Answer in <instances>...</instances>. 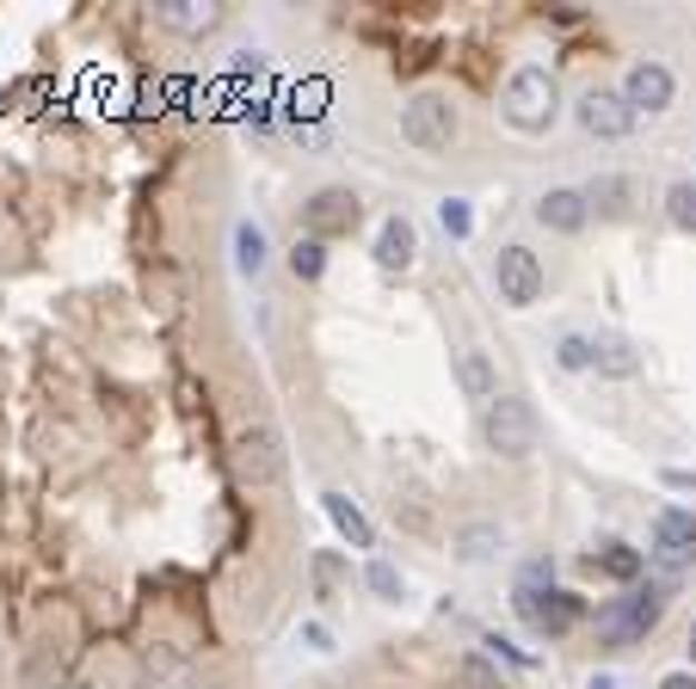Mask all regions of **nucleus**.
I'll use <instances>...</instances> for the list:
<instances>
[{
	"mask_svg": "<svg viewBox=\"0 0 696 689\" xmlns=\"http://www.w3.org/2000/svg\"><path fill=\"white\" fill-rule=\"evenodd\" d=\"M499 548H506V530H499L494 517H469V523L450 530V555L463 560V567H487Z\"/></svg>",
	"mask_w": 696,
	"mask_h": 689,
	"instance_id": "2eb2a0df",
	"label": "nucleus"
},
{
	"mask_svg": "<svg viewBox=\"0 0 696 689\" xmlns=\"http://www.w3.org/2000/svg\"><path fill=\"white\" fill-rule=\"evenodd\" d=\"M574 118H579V130H586L591 142H623V136L635 130L629 99L610 93V87H586V93H579V106H574Z\"/></svg>",
	"mask_w": 696,
	"mask_h": 689,
	"instance_id": "6e6552de",
	"label": "nucleus"
},
{
	"mask_svg": "<svg viewBox=\"0 0 696 689\" xmlns=\"http://www.w3.org/2000/svg\"><path fill=\"white\" fill-rule=\"evenodd\" d=\"M511 610H518L536 635H549V640L567 635V628L586 616L574 591H555V560H530V567L518 572V585H511Z\"/></svg>",
	"mask_w": 696,
	"mask_h": 689,
	"instance_id": "f257e3e1",
	"label": "nucleus"
},
{
	"mask_svg": "<svg viewBox=\"0 0 696 689\" xmlns=\"http://www.w3.org/2000/svg\"><path fill=\"white\" fill-rule=\"evenodd\" d=\"M290 271L302 283H321L327 278V240H315V234L296 240V247H290Z\"/></svg>",
	"mask_w": 696,
	"mask_h": 689,
	"instance_id": "5701e85b",
	"label": "nucleus"
},
{
	"mask_svg": "<svg viewBox=\"0 0 696 689\" xmlns=\"http://www.w3.org/2000/svg\"><path fill=\"white\" fill-rule=\"evenodd\" d=\"M463 677H469L475 689H506V677H499V665L487 659V652H463Z\"/></svg>",
	"mask_w": 696,
	"mask_h": 689,
	"instance_id": "bb28decb",
	"label": "nucleus"
},
{
	"mask_svg": "<svg viewBox=\"0 0 696 689\" xmlns=\"http://www.w3.org/2000/svg\"><path fill=\"white\" fill-rule=\"evenodd\" d=\"M499 111H506V123H511V130L543 136L555 118H561V87H555V74H549L543 62H518V68L506 74Z\"/></svg>",
	"mask_w": 696,
	"mask_h": 689,
	"instance_id": "f03ea898",
	"label": "nucleus"
},
{
	"mask_svg": "<svg viewBox=\"0 0 696 689\" xmlns=\"http://www.w3.org/2000/svg\"><path fill=\"white\" fill-rule=\"evenodd\" d=\"M56 689H93V683H87V677H62Z\"/></svg>",
	"mask_w": 696,
	"mask_h": 689,
	"instance_id": "72a5a7b5",
	"label": "nucleus"
},
{
	"mask_svg": "<svg viewBox=\"0 0 696 689\" xmlns=\"http://www.w3.org/2000/svg\"><path fill=\"white\" fill-rule=\"evenodd\" d=\"M155 26L173 31V38H210L222 26V7H210V0H161L155 7Z\"/></svg>",
	"mask_w": 696,
	"mask_h": 689,
	"instance_id": "4468645a",
	"label": "nucleus"
},
{
	"mask_svg": "<svg viewBox=\"0 0 696 689\" xmlns=\"http://www.w3.org/2000/svg\"><path fill=\"white\" fill-rule=\"evenodd\" d=\"M438 222H444V234H456V240H469L475 216H469V203H463V198H444V203H438Z\"/></svg>",
	"mask_w": 696,
	"mask_h": 689,
	"instance_id": "cd10ccee",
	"label": "nucleus"
},
{
	"mask_svg": "<svg viewBox=\"0 0 696 689\" xmlns=\"http://www.w3.org/2000/svg\"><path fill=\"white\" fill-rule=\"evenodd\" d=\"M666 216H672V228L696 234V179H678V186L666 191Z\"/></svg>",
	"mask_w": 696,
	"mask_h": 689,
	"instance_id": "393cba45",
	"label": "nucleus"
},
{
	"mask_svg": "<svg viewBox=\"0 0 696 689\" xmlns=\"http://www.w3.org/2000/svg\"><path fill=\"white\" fill-rule=\"evenodd\" d=\"M586 567L604 572V579H616V585H635L647 572V555H642V548H629V542H598L586 555Z\"/></svg>",
	"mask_w": 696,
	"mask_h": 689,
	"instance_id": "6ab92c4d",
	"label": "nucleus"
},
{
	"mask_svg": "<svg viewBox=\"0 0 696 689\" xmlns=\"http://www.w3.org/2000/svg\"><path fill=\"white\" fill-rule=\"evenodd\" d=\"M586 203H591V216L623 222V216L635 210V179H623V172H598V179L586 186Z\"/></svg>",
	"mask_w": 696,
	"mask_h": 689,
	"instance_id": "aec40b11",
	"label": "nucleus"
},
{
	"mask_svg": "<svg viewBox=\"0 0 696 689\" xmlns=\"http://www.w3.org/2000/svg\"><path fill=\"white\" fill-rule=\"evenodd\" d=\"M481 438L494 456L524 462V456H536V443H543V419H536V407L524 395H499L494 407H481Z\"/></svg>",
	"mask_w": 696,
	"mask_h": 689,
	"instance_id": "7ed1b4c3",
	"label": "nucleus"
},
{
	"mask_svg": "<svg viewBox=\"0 0 696 689\" xmlns=\"http://www.w3.org/2000/svg\"><path fill=\"white\" fill-rule=\"evenodd\" d=\"M659 689H696V671H666V677H659Z\"/></svg>",
	"mask_w": 696,
	"mask_h": 689,
	"instance_id": "473e14b6",
	"label": "nucleus"
},
{
	"mask_svg": "<svg viewBox=\"0 0 696 689\" xmlns=\"http://www.w3.org/2000/svg\"><path fill=\"white\" fill-rule=\"evenodd\" d=\"M136 689H198V665L179 647H148L136 659Z\"/></svg>",
	"mask_w": 696,
	"mask_h": 689,
	"instance_id": "f8f14e48",
	"label": "nucleus"
},
{
	"mask_svg": "<svg viewBox=\"0 0 696 689\" xmlns=\"http://www.w3.org/2000/svg\"><path fill=\"white\" fill-rule=\"evenodd\" d=\"M266 266H271V240H266V228H259L253 216H241V222H235V271H241V278H259Z\"/></svg>",
	"mask_w": 696,
	"mask_h": 689,
	"instance_id": "412c9836",
	"label": "nucleus"
},
{
	"mask_svg": "<svg viewBox=\"0 0 696 689\" xmlns=\"http://www.w3.org/2000/svg\"><path fill=\"white\" fill-rule=\"evenodd\" d=\"M536 222L549 228V234H579V228L591 222V203L579 186H549L543 198H536Z\"/></svg>",
	"mask_w": 696,
	"mask_h": 689,
	"instance_id": "ddd939ff",
	"label": "nucleus"
},
{
	"mask_svg": "<svg viewBox=\"0 0 696 689\" xmlns=\"http://www.w3.org/2000/svg\"><path fill=\"white\" fill-rule=\"evenodd\" d=\"M321 511L334 517V530L346 536L351 548H376V530H370V517H364L358 505L346 499V492H321Z\"/></svg>",
	"mask_w": 696,
	"mask_h": 689,
	"instance_id": "4be33fe9",
	"label": "nucleus"
},
{
	"mask_svg": "<svg viewBox=\"0 0 696 689\" xmlns=\"http://www.w3.org/2000/svg\"><path fill=\"white\" fill-rule=\"evenodd\" d=\"M456 382H463V395H469V400H481V407H494V400H499V370H494L487 351H475V344L456 351Z\"/></svg>",
	"mask_w": 696,
	"mask_h": 689,
	"instance_id": "f3484780",
	"label": "nucleus"
},
{
	"mask_svg": "<svg viewBox=\"0 0 696 689\" xmlns=\"http://www.w3.org/2000/svg\"><path fill=\"white\" fill-rule=\"evenodd\" d=\"M623 99H629V111L642 118V111H666L672 99H678V80H672L666 62H654V56H642V62L623 74Z\"/></svg>",
	"mask_w": 696,
	"mask_h": 689,
	"instance_id": "9b49d317",
	"label": "nucleus"
},
{
	"mask_svg": "<svg viewBox=\"0 0 696 689\" xmlns=\"http://www.w3.org/2000/svg\"><path fill=\"white\" fill-rule=\"evenodd\" d=\"M358 222H364V203H358V191H346V186H327V191H315V198L302 203V228L315 240L351 234Z\"/></svg>",
	"mask_w": 696,
	"mask_h": 689,
	"instance_id": "9d476101",
	"label": "nucleus"
},
{
	"mask_svg": "<svg viewBox=\"0 0 696 689\" xmlns=\"http://www.w3.org/2000/svg\"><path fill=\"white\" fill-rule=\"evenodd\" d=\"M401 142H414L419 154H444L456 142V106L444 93H414L401 106Z\"/></svg>",
	"mask_w": 696,
	"mask_h": 689,
	"instance_id": "423d86ee",
	"label": "nucleus"
},
{
	"mask_svg": "<svg viewBox=\"0 0 696 689\" xmlns=\"http://www.w3.org/2000/svg\"><path fill=\"white\" fill-rule=\"evenodd\" d=\"M487 652H494V659H506V665H536L530 652H518L511 640H499V635H487Z\"/></svg>",
	"mask_w": 696,
	"mask_h": 689,
	"instance_id": "c756f323",
	"label": "nucleus"
},
{
	"mask_svg": "<svg viewBox=\"0 0 696 689\" xmlns=\"http://www.w3.org/2000/svg\"><path fill=\"white\" fill-rule=\"evenodd\" d=\"M543 259H536L530 247H499V259H494V290H499V302H511V308H536L543 302Z\"/></svg>",
	"mask_w": 696,
	"mask_h": 689,
	"instance_id": "0eeeda50",
	"label": "nucleus"
},
{
	"mask_svg": "<svg viewBox=\"0 0 696 689\" xmlns=\"http://www.w3.org/2000/svg\"><path fill=\"white\" fill-rule=\"evenodd\" d=\"M339 572H346V567H339V555H315V585H321V597L339 585Z\"/></svg>",
	"mask_w": 696,
	"mask_h": 689,
	"instance_id": "c85d7f7f",
	"label": "nucleus"
},
{
	"mask_svg": "<svg viewBox=\"0 0 696 689\" xmlns=\"http://www.w3.org/2000/svg\"><path fill=\"white\" fill-rule=\"evenodd\" d=\"M666 603H672V585H635L629 597H616L610 610L598 616V635L610 640V647H635V640H647L659 628Z\"/></svg>",
	"mask_w": 696,
	"mask_h": 689,
	"instance_id": "20e7f679",
	"label": "nucleus"
},
{
	"mask_svg": "<svg viewBox=\"0 0 696 689\" xmlns=\"http://www.w3.org/2000/svg\"><path fill=\"white\" fill-rule=\"evenodd\" d=\"M555 363L561 370H591V332H561L555 339Z\"/></svg>",
	"mask_w": 696,
	"mask_h": 689,
	"instance_id": "a878e982",
	"label": "nucleus"
},
{
	"mask_svg": "<svg viewBox=\"0 0 696 689\" xmlns=\"http://www.w3.org/2000/svg\"><path fill=\"white\" fill-rule=\"evenodd\" d=\"M654 560L666 572L696 567V511H684V505H659V511H654Z\"/></svg>",
	"mask_w": 696,
	"mask_h": 689,
	"instance_id": "1a4fd4ad",
	"label": "nucleus"
},
{
	"mask_svg": "<svg viewBox=\"0 0 696 689\" xmlns=\"http://www.w3.org/2000/svg\"><path fill=\"white\" fill-rule=\"evenodd\" d=\"M414 259H419L414 222H407V216H389V222L376 228V266H382V271H407Z\"/></svg>",
	"mask_w": 696,
	"mask_h": 689,
	"instance_id": "dca6fc26",
	"label": "nucleus"
},
{
	"mask_svg": "<svg viewBox=\"0 0 696 689\" xmlns=\"http://www.w3.org/2000/svg\"><path fill=\"white\" fill-rule=\"evenodd\" d=\"M302 647H308V652H334V635H327L321 622H308V628H302Z\"/></svg>",
	"mask_w": 696,
	"mask_h": 689,
	"instance_id": "7c9ffc66",
	"label": "nucleus"
},
{
	"mask_svg": "<svg viewBox=\"0 0 696 689\" xmlns=\"http://www.w3.org/2000/svg\"><path fill=\"white\" fill-rule=\"evenodd\" d=\"M659 480H666L672 492H696V475H690V468H666Z\"/></svg>",
	"mask_w": 696,
	"mask_h": 689,
	"instance_id": "2f4dec72",
	"label": "nucleus"
},
{
	"mask_svg": "<svg viewBox=\"0 0 696 689\" xmlns=\"http://www.w3.org/2000/svg\"><path fill=\"white\" fill-rule=\"evenodd\" d=\"M591 370L629 382V376H642V344L623 339V332H598V339H591Z\"/></svg>",
	"mask_w": 696,
	"mask_h": 689,
	"instance_id": "a211bd4d",
	"label": "nucleus"
},
{
	"mask_svg": "<svg viewBox=\"0 0 696 689\" xmlns=\"http://www.w3.org/2000/svg\"><path fill=\"white\" fill-rule=\"evenodd\" d=\"M364 585H370L382 603H401V597H407V579H401L395 560H370V567H364Z\"/></svg>",
	"mask_w": 696,
	"mask_h": 689,
	"instance_id": "b1692460",
	"label": "nucleus"
},
{
	"mask_svg": "<svg viewBox=\"0 0 696 689\" xmlns=\"http://www.w3.org/2000/svg\"><path fill=\"white\" fill-rule=\"evenodd\" d=\"M591 689H616V677H591Z\"/></svg>",
	"mask_w": 696,
	"mask_h": 689,
	"instance_id": "f704fd0d",
	"label": "nucleus"
},
{
	"mask_svg": "<svg viewBox=\"0 0 696 689\" xmlns=\"http://www.w3.org/2000/svg\"><path fill=\"white\" fill-rule=\"evenodd\" d=\"M690 671H696V628H690Z\"/></svg>",
	"mask_w": 696,
	"mask_h": 689,
	"instance_id": "c9c22d12",
	"label": "nucleus"
},
{
	"mask_svg": "<svg viewBox=\"0 0 696 689\" xmlns=\"http://www.w3.org/2000/svg\"><path fill=\"white\" fill-rule=\"evenodd\" d=\"M284 468H290V456H284L278 425H247L235 438V480L241 487H278Z\"/></svg>",
	"mask_w": 696,
	"mask_h": 689,
	"instance_id": "39448f33",
	"label": "nucleus"
}]
</instances>
